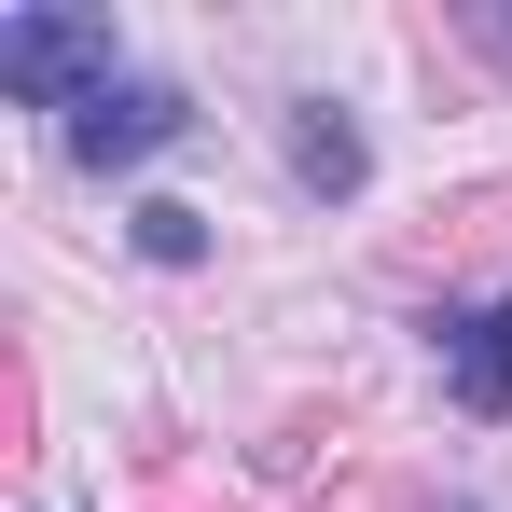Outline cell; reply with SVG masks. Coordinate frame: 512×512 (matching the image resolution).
Returning a JSON list of instances; mask_svg holds the SVG:
<instances>
[{
	"instance_id": "6da1fadb",
	"label": "cell",
	"mask_w": 512,
	"mask_h": 512,
	"mask_svg": "<svg viewBox=\"0 0 512 512\" xmlns=\"http://www.w3.org/2000/svg\"><path fill=\"white\" fill-rule=\"evenodd\" d=\"M0 84L42 97V111H97L125 70H111V28H97V14H14V28H0Z\"/></svg>"
},
{
	"instance_id": "7a4b0ae2",
	"label": "cell",
	"mask_w": 512,
	"mask_h": 512,
	"mask_svg": "<svg viewBox=\"0 0 512 512\" xmlns=\"http://www.w3.org/2000/svg\"><path fill=\"white\" fill-rule=\"evenodd\" d=\"M180 125H194L180 84H111L97 111H70V153H84V167H139V153H167Z\"/></svg>"
},
{
	"instance_id": "3957f363",
	"label": "cell",
	"mask_w": 512,
	"mask_h": 512,
	"mask_svg": "<svg viewBox=\"0 0 512 512\" xmlns=\"http://www.w3.org/2000/svg\"><path fill=\"white\" fill-rule=\"evenodd\" d=\"M443 388H457L471 416H512V305H471V319H443Z\"/></svg>"
},
{
	"instance_id": "277c9868",
	"label": "cell",
	"mask_w": 512,
	"mask_h": 512,
	"mask_svg": "<svg viewBox=\"0 0 512 512\" xmlns=\"http://www.w3.org/2000/svg\"><path fill=\"white\" fill-rule=\"evenodd\" d=\"M291 167L319 180V194H360V139H346L333 111H305V125H291Z\"/></svg>"
},
{
	"instance_id": "5b68a950",
	"label": "cell",
	"mask_w": 512,
	"mask_h": 512,
	"mask_svg": "<svg viewBox=\"0 0 512 512\" xmlns=\"http://www.w3.org/2000/svg\"><path fill=\"white\" fill-rule=\"evenodd\" d=\"M139 250H153V263H194L208 236H194V208H139Z\"/></svg>"
}]
</instances>
